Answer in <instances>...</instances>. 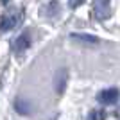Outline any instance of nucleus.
I'll return each mask as SVG.
<instances>
[{
    "mask_svg": "<svg viewBox=\"0 0 120 120\" xmlns=\"http://www.w3.org/2000/svg\"><path fill=\"white\" fill-rule=\"evenodd\" d=\"M15 109L20 113V115H29L30 111V104L27 102V100H23V99H16L15 100Z\"/></svg>",
    "mask_w": 120,
    "mask_h": 120,
    "instance_id": "nucleus-7",
    "label": "nucleus"
},
{
    "mask_svg": "<svg viewBox=\"0 0 120 120\" xmlns=\"http://www.w3.org/2000/svg\"><path fill=\"white\" fill-rule=\"evenodd\" d=\"M29 47H30V34L29 32H23V34H20L16 38V41L13 43V52L20 56L22 52H25Z\"/></svg>",
    "mask_w": 120,
    "mask_h": 120,
    "instance_id": "nucleus-2",
    "label": "nucleus"
},
{
    "mask_svg": "<svg viewBox=\"0 0 120 120\" xmlns=\"http://www.w3.org/2000/svg\"><path fill=\"white\" fill-rule=\"evenodd\" d=\"M72 40L82 41V43H88V45H97V43H99V38H97V36H90V34H79V32H74V34H72Z\"/></svg>",
    "mask_w": 120,
    "mask_h": 120,
    "instance_id": "nucleus-6",
    "label": "nucleus"
},
{
    "mask_svg": "<svg viewBox=\"0 0 120 120\" xmlns=\"http://www.w3.org/2000/svg\"><path fill=\"white\" fill-rule=\"evenodd\" d=\"M120 99V91L116 88H106V90L99 91V95H97V100H99L100 104L104 106H113L116 104Z\"/></svg>",
    "mask_w": 120,
    "mask_h": 120,
    "instance_id": "nucleus-1",
    "label": "nucleus"
},
{
    "mask_svg": "<svg viewBox=\"0 0 120 120\" xmlns=\"http://www.w3.org/2000/svg\"><path fill=\"white\" fill-rule=\"evenodd\" d=\"M66 82H68V72H66L65 68H61V70L56 74V77H54V88H56V91H57V93H63L65 88H66Z\"/></svg>",
    "mask_w": 120,
    "mask_h": 120,
    "instance_id": "nucleus-4",
    "label": "nucleus"
},
{
    "mask_svg": "<svg viewBox=\"0 0 120 120\" xmlns=\"http://www.w3.org/2000/svg\"><path fill=\"white\" fill-rule=\"evenodd\" d=\"M18 23H20V16L18 15H4L2 20H0V30H2V32L13 30Z\"/></svg>",
    "mask_w": 120,
    "mask_h": 120,
    "instance_id": "nucleus-3",
    "label": "nucleus"
},
{
    "mask_svg": "<svg viewBox=\"0 0 120 120\" xmlns=\"http://www.w3.org/2000/svg\"><path fill=\"white\" fill-rule=\"evenodd\" d=\"M95 16L99 20H106L109 16V4H108V0H97L95 2Z\"/></svg>",
    "mask_w": 120,
    "mask_h": 120,
    "instance_id": "nucleus-5",
    "label": "nucleus"
},
{
    "mask_svg": "<svg viewBox=\"0 0 120 120\" xmlns=\"http://www.w3.org/2000/svg\"><path fill=\"white\" fill-rule=\"evenodd\" d=\"M104 118H106V113H104V111H100V109L91 111V113H90V120H104Z\"/></svg>",
    "mask_w": 120,
    "mask_h": 120,
    "instance_id": "nucleus-8",
    "label": "nucleus"
},
{
    "mask_svg": "<svg viewBox=\"0 0 120 120\" xmlns=\"http://www.w3.org/2000/svg\"><path fill=\"white\" fill-rule=\"evenodd\" d=\"M2 2H4V4H9V0H2Z\"/></svg>",
    "mask_w": 120,
    "mask_h": 120,
    "instance_id": "nucleus-9",
    "label": "nucleus"
}]
</instances>
